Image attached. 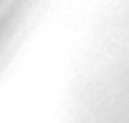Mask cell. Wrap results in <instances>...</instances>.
I'll use <instances>...</instances> for the list:
<instances>
[{"mask_svg": "<svg viewBox=\"0 0 129 123\" xmlns=\"http://www.w3.org/2000/svg\"><path fill=\"white\" fill-rule=\"evenodd\" d=\"M4 2H6V0H0V10H2V6H4Z\"/></svg>", "mask_w": 129, "mask_h": 123, "instance_id": "cell-1", "label": "cell"}]
</instances>
